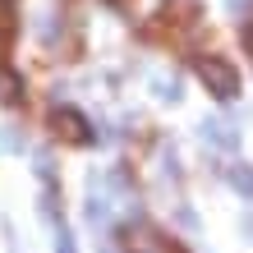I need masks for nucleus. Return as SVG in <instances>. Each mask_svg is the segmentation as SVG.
Listing matches in <instances>:
<instances>
[{
    "instance_id": "1",
    "label": "nucleus",
    "mask_w": 253,
    "mask_h": 253,
    "mask_svg": "<svg viewBox=\"0 0 253 253\" xmlns=\"http://www.w3.org/2000/svg\"><path fill=\"white\" fill-rule=\"evenodd\" d=\"M193 69H198V79H203V87L212 97H235L240 92V69H235L226 55H198V60H193Z\"/></svg>"
},
{
    "instance_id": "2",
    "label": "nucleus",
    "mask_w": 253,
    "mask_h": 253,
    "mask_svg": "<svg viewBox=\"0 0 253 253\" xmlns=\"http://www.w3.org/2000/svg\"><path fill=\"white\" fill-rule=\"evenodd\" d=\"M51 129H55V138H65V143H87V120L79 111H69V106L51 111Z\"/></svg>"
},
{
    "instance_id": "3",
    "label": "nucleus",
    "mask_w": 253,
    "mask_h": 253,
    "mask_svg": "<svg viewBox=\"0 0 253 253\" xmlns=\"http://www.w3.org/2000/svg\"><path fill=\"white\" fill-rule=\"evenodd\" d=\"M198 138L207 147H216V152H235V147H240V129H235L230 120H203Z\"/></svg>"
},
{
    "instance_id": "4",
    "label": "nucleus",
    "mask_w": 253,
    "mask_h": 253,
    "mask_svg": "<svg viewBox=\"0 0 253 253\" xmlns=\"http://www.w3.org/2000/svg\"><path fill=\"white\" fill-rule=\"evenodd\" d=\"M125 249H129V253H175V244H170L161 230H152V226H138V230H129Z\"/></svg>"
},
{
    "instance_id": "5",
    "label": "nucleus",
    "mask_w": 253,
    "mask_h": 253,
    "mask_svg": "<svg viewBox=\"0 0 253 253\" xmlns=\"http://www.w3.org/2000/svg\"><path fill=\"white\" fill-rule=\"evenodd\" d=\"M19 97H23V83H19V74L0 65V101H5V106H14Z\"/></svg>"
},
{
    "instance_id": "6",
    "label": "nucleus",
    "mask_w": 253,
    "mask_h": 253,
    "mask_svg": "<svg viewBox=\"0 0 253 253\" xmlns=\"http://www.w3.org/2000/svg\"><path fill=\"white\" fill-rule=\"evenodd\" d=\"M87 221H92V226H106V221H111V203L101 198V193L87 198Z\"/></svg>"
},
{
    "instance_id": "7",
    "label": "nucleus",
    "mask_w": 253,
    "mask_h": 253,
    "mask_svg": "<svg viewBox=\"0 0 253 253\" xmlns=\"http://www.w3.org/2000/svg\"><path fill=\"white\" fill-rule=\"evenodd\" d=\"M230 184L244 193V198H253V166H235L230 170Z\"/></svg>"
},
{
    "instance_id": "8",
    "label": "nucleus",
    "mask_w": 253,
    "mask_h": 253,
    "mask_svg": "<svg viewBox=\"0 0 253 253\" xmlns=\"http://www.w3.org/2000/svg\"><path fill=\"white\" fill-rule=\"evenodd\" d=\"M55 253H74V240H69V230H65V226L55 230Z\"/></svg>"
},
{
    "instance_id": "9",
    "label": "nucleus",
    "mask_w": 253,
    "mask_h": 253,
    "mask_svg": "<svg viewBox=\"0 0 253 253\" xmlns=\"http://www.w3.org/2000/svg\"><path fill=\"white\" fill-rule=\"evenodd\" d=\"M0 147H9V152H14V147H23V138L14 129H0Z\"/></svg>"
},
{
    "instance_id": "10",
    "label": "nucleus",
    "mask_w": 253,
    "mask_h": 253,
    "mask_svg": "<svg viewBox=\"0 0 253 253\" xmlns=\"http://www.w3.org/2000/svg\"><path fill=\"white\" fill-rule=\"evenodd\" d=\"M157 97H166V101H180V87H175V83L166 79V83H157Z\"/></svg>"
},
{
    "instance_id": "11",
    "label": "nucleus",
    "mask_w": 253,
    "mask_h": 253,
    "mask_svg": "<svg viewBox=\"0 0 253 253\" xmlns=\"http://www.w3.org/2000/svg\"><path fill=\"white\" fill-rule=\"evenodd\" d=\"M244 46H249V55H253V23L244 28Z\"/></svg>"
}]
</instances>
